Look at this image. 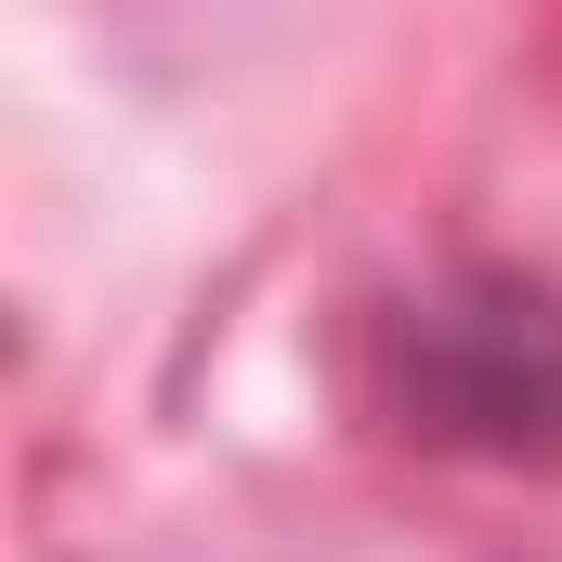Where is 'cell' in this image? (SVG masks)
Wrapping results in <instances>:
<instances>
[{
	"mask_svg": "<svg viewBox=\"0 0 562 562\" xmlns=\"http://www.w3.org/2000/svg\"><path fill=\"white\" fill-rule=\"evenodd\" d=\"M367 406L484 471H562V288L510 262H458L367 314Z\"/></svg>",
	"mask_w": 562,
	"mask_h": 562,
	"instance_id": "6da1fadb",
	"label": "cell"
}]
</instances>
